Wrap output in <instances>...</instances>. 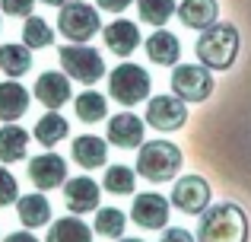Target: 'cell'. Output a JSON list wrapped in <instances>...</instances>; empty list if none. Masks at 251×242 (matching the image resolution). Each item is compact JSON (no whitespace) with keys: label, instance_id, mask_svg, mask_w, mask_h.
Listing matches in <instances>:
<instances>
[{"label":"cell","instance_id":"34","mask_svg":"<svg viewBox=\"0 0 251 242\" xmlns=\"http://www.w3.org/2000/svg\"><path fill=\"white\" fill-rule=\"evenodd\" d=\"M3 242H38L35 236H32V233H25V230H19V233H10V236H6Z\"/></svg>","mask_w":251,"mask_h":242},{"label":"cell","instance_id":"2","mask_svg":"<svg viewBox=\"0 0 251 242\" xmlns=\"http://www.w3.org/2000/svg\"><path fill=\"white\" fill-rule=\"evenodd\" d=\"M194 54L210 70H229L235 64V54H239V29L232 23H213L201 29Z\"/></svg>","mask_w":251,"mask_h":242},{"label":"cell","instance_id":"26","mask_svg":"<svg viewBox=\"0 0 251 242\" xmlns=\"http://www.w3.org/2000/svg\"><path fill=\"white\" fill-rule=\"evenodd\" d=\"M54 42V29L45 23L42 16H25V26H23V45L25 48H48Z\"/></svg>","mask_w":251,"mask_h":242},{"label":"cell","instance_id":"11","mask_svg":"<svg viewBox=\"0 0 251 242\" xmlns=\"http://www.w3.org/2000/svg\"><path fill=\"white\" fill-rule=\"evenodd\" d=\"M29 179L38 191H51V188H61L67 179V162L57 153H42L35 160H29Z\"/></svg>","mask_w":251,"mask_h":242},{"label":"cell","instance_id":"28","mask_svg":"<svg viewBox=\"0 0 251 242\" xmlns=\"http://www.w3.org/2000/svg\"><path fill=\"white\" fill-rule=\"evenodd\" d=\"M102 185H105V191H111V194H134L137 172L130 166H108Z\"/></svg>","mask_w":251,"mask_h":242},{"label":"cell","instance_id":"36","mask_svg":"<svg viewBox=\"0 0 251 242\" xmlns=\"http://www.w3.org/2000/svg\"><path fill=\"white\" fill-rule=\"evenodd\" d=\"M118 242H143V239H118Z\"/></svg>","mask_w":251,"mask_h":242},{"label":"cell","instance_id":"4","mask_svg":"<svg viewBox=\"0 0 251 242\" xmlns=\"http://www.w3.org/2000/svg\"><path fill=\"white\" fill-rule=\"evenodd\" d=\"M150 86H153V80H150V74L140 64H121V67H115L108 74V96L115 102H121L124 108L147 99Z\"/></svg>","mask_w":251,"mask_h":242},{"label":"cell","instance_id":"21","mask_svg":"<svg viewBox=\"0 0 251 242\" xmlns=\"http://www.w3.org/2000/svg\"><path fill=\"white\" fill-rule=\"evenodd\" d=\"M25 147H29V134H25L19 124L6 121L0 128V160L3 162H19L25 156Z\"/></svg>","mask_w":251,"mask_h":242},{"label":"cell","instance_id":"33","mask_svg":"<svg viewBox=\"0 0 251 242\" xmlns=\"http://www.w3.org/2000/svg\"><path fill=\"white\" fill-rule=\"evenodd\" d=\"M99 3V10H108V13H121L124 6H130L134 0H96Z\"/></svg>","mask_w":251,"mask_h":242},{"label":"cell","instance_id":"27","mask_svg":"<svg viewBox=\"0 0 251 242\" xmlns=\"http://www.w3.org/2000/svg\"><path fill=\"white\" fill-rule=\"evenodd\" d=\"M124 226H127L124 211H118V207H99V211H96V233H99V236L121 239Z\"/></svg>","mask_w":251,"mask_h":242},{"label":"cell","instance_id":"5","mask_svg":"<svg viewBox=\"0 0 251 242\" xmlns=\"http://www.w3.org/2000/svg\"><path fill=\"white\" fill-rule=\"evenodd\" d=\"M102 23H99V10L83 0H64L61 13H57V32L67 42H89L92 35H99Z\"/></svg>","mask_w":251,"mask_h":242},{"label":"cell","instance_id":"23","mask_svg":"<svg viewBox=\"0 0 251 242\" xmlns=\"http://www.w3.org/2000/svg\"><path fill=\"white\" fill-rule=\"evenodd\" d=\"M105 153H108V147L96 134H83L74 140V162H80L83 169H99L105 162Z\"/></svg>","mask_w":251,"mask_h":242},{"label":"cell","instance_id":"7","mask_svg":"<svg viewBox=\"0 0 251 242\" xmlns=\"http://www.w3.org/2000/svg\"><path fill=\"white\" fill-rule=\"evenodd\" d=\"M172 93L181 102H203L213 93V74L203 64H178L172 74Z\"/></svg>","mask_w":251,"mask_h":242},{"label":"cell","instance_id":"12","mask_svg":"<svg viewBox=\"0 0 251 242\" xmlns=\"http://www.w3.org/2000/svg\"><path fill=\"white\" fill-rule=\"evenodd\" d=\"M70 93H74L70 89V77L61 74V70H45L35 80V99L45 108H61L70 99Z\"/></svg>","mask_w":251,"mask_h":242},{"label":"cell","instance_id":"13","mask_svg":"<svg viewBox=\"0 0 251 242\" xmlns=\"http://www.w3.org/2000/svg\"><path fill=\"white\" fill-rule=\"evenodd\" d=\"M64 201L74 214H86V211H96L99 207V185L89 179V175H76V179H64Z\"/></svg>","mask_w":251,"mask_h":242},{"label":"cell","instance_id":"25","mask_svg":"<svg viewBox=\"0 0 251 242\" xmlns=\"http://www.w3.org/2000/svg\"><path fill=\"white\" fill-rule=\"evenodd\" d=\"M32 67V54L25 45H0V70L6 77H23Z\"/></svg>","mask_w":251,"mask_h":242},{"label":"cell","instance_id":"10","mask_svg":"<svg viewBox=\"0 0 251 242\" xmlns=\"http://www.w3.org/2000/svg\"><path fill=\"white\" fill-rule=\"evenodd\" d=\"M130 220L143 230H162L169 223V198H162L156 191L137 194L134 207H130Z\"/></svg>","mask_w":251,"mask_h":242},{"label":"cell","instance_id":"15","mask_svg":"<svg viewBox=\"0 0 251 242\" xmlns=\"http://www.w3.org/2000/svg\"><path fill=\"white\" fill-rule=\"evenodd\" d=\"M108 143L121 150H134L143 143V121L134 112H121L115 118H108Z\"/></svg>","mask_w":251,"mask_h":242},{"label":"cell","instance_id":"29","mask_svg":"<svg viewBox=\"0 0 251 242\" xmlns=\"http://www.w3.org/2000/svg\"><path fill=\"white\" fill-rule=\"evenodd\" d=\"M137 13L150 26H166L175 13V0H137Z\"/></svg>","mask_w":251,"mask_h":242},{"label":"cell","instance_id":"30","mask_svg":"<svg viewBox=\"0 0 251 242\" xmlns=\"http://www.w3.org/2000/svg\"><path fill=\"white\" fill-rule=\"evenodd\" d=\"M16 194H19V188H16L13 172H10V169H0V207L13 204V201H16Z\"/></svg>","mask_w":251,"mask_h":242},{"label":"cell","instance_id":"18","mask_svg":"<svg viewBox=\"0 0 251 242\" xmlns=\"http://www.w3.org/2000/svg\"><path fill=\"white\" fill-rule=\"evenodd\" d=\"M29 112V93L23 83H0V121H16Z\"/></svg>","mask_w":251,"mask_h":242},{"label":"cell","instance_id":"14","mask_svg":"<svg viewBox=\"0 0 251 242\" xmlns=\"http://www.w3.org/2000/svg\"><path fill=\"white\" fill-rule=\"evenodd\" d=\"M102 38H105V48H108L111 54L127 57L130 51L140 45V29H137V23H130V19H115V23H108L102 29Z\"/></svg>","mask_w":251,"mask_h":242},{"label":"cell","instance_id":"16","mask_svg":"<svg viewBox=\"0 0 251 242\" xmlns=\"http://www.w3.org/2000/svg\"><path fill=\"white\" fill-rule=\"evenodd\" d=\"M16 217H19V223H23L25 230H38V226H45V223L51 220V204H48V198H45L42 191L16 198Z\"/></svg>","mask_w":251,"mask_h":242},{"label":"cell","instance_id":"31","mask_svg":"<svg viewBox=\"0 0 251 242\" xmlns=\"http://www.w3.org/2000/svg\"><path fill=\"white\" fill-rule=\"evenodd\" d=\"M0 10L10 16H29L35 10V0H0Z\"/></svg>","mask_w":251,"mask_h":242},{"label":"cell","instance_id":"1","mask_svg":"<svg viewBox=\"0 0 251 242\" xmlns=\"http://www.w3.org/2000/svg\"><path fill=\"white\" fill-rule=\"evenodd\" d=\"M197 217V242H248V217L239 204H207Z\"/></svg>","mask_w":251,"mask_h":242},{"label":"cell","instance_id":"35","mask_svg":"<svg viewBox=\"0 0 251 242\" xmlns=\"http://www.w3.org/2000/svg\"><path fill=\"white\" fill-rule=\"evenodd\" d=\"M42 3H48V6H61L64 0H42Z\"/></svg>","mask_w":251,"mask_h":242},{"label":"cell","instance_id":"17","mask_svg":"<svg viewBox=\"0 0 251 242\" xmlns=\"http://www.w3.org/2000/svg\"><path fill=\"white\" fill-rule=\"evenodd\" d=\"M175 10H178V19H181L188 29H207V26H213L216 16H220L216 0H181Z\"/></svg>","mask_w":251,"mask_h":242},{"label":"cell","instance_id":"19","mask_svg":"<svg viewBox=\"0 0 251 242\" xmlns=\"http://www.w3.org/2000/svg\"><path fill=\"white\" fill-rule=\"evenodd\" d=\"M147 54H150L153 64L172 67V64H178V57H181V42H178L172 32L159 29V32H153V35L147 38Z\"/></svg>","mask_w":251,"mask_h":242},{"label":"cell","instance_id":"8","mask_svg":"<svg viewBox=\"0 0 251 242\" xmlns=\"http://www.w3.org/2000/svg\"><path fill=\"white\" fill-rule=\"evenodd\" d=\"M188 121V108L184 102L178 99L175 93L172 96H153L147 106V124L156 131H178L181 124Z\"/></svg>","mask_w":251,"mask_h":242},{"label":"cell","instance_id":"24","mask_svg":"<svg viewBox=\"0 0 251 242\" xmlns=\"http://www.w3.org/2000/svg\"><path fill=\"white\" fill-rule=\"evenodd\" d=\"M74 112H76V118L83 124H96V121H102L105 115H108V102H105L102 93L86 89V93H80L74 99Z\"/></svg>","mask_w":251,"mask_h":242},{"label":"cell","instance_id":"9","mask_svg":"<svg viewBox=\"0 0 251 242\" xmlns=\"http://www.w3.org/2000/svg\"><path fill=\"white\" fill-rule=\"evenodd\" d=\"M169 204H175L178 211H184V214H201L203 207L210 204L207 179H201V175H181V179L175 182V188H172Z\"/></svg>","mask_w":251,"mask_h":242},{"label":"cell","instance_id":"6","mask_svg":"<svg viewBox=\"0 0 251 242\" xmlns=\"http://www.w3.org/2000/svg\"><path fill=\"white\" fill-rule=\"evenodd\" d=\"M57 57H61L64 74H67L70 80H76V83H99L102 74H105V61L99 57V51L89 48L86 42L64 45V48L57 51Z\"/></svg>","mask_w":251,"mask_h":242},{"label":"cell","instance_id":"22","mask_svg":"<svg viewBox=\"0 0 251 242\" xmlns=\"http://www.w3.org/2000/svg\"><path fill=\"white\" fill-rule=\"evenodd\" d=\"M32 134H35V140L42 143V147H57V143L70 134V124H67L64 115H57L54 108H51L48 115H42V118H38V124H35V131H32Z\"/></svg>","mask_w":251,"mask_h":242},{"label":"cell","instance_id":"32","mask_svg":"<svg viewBox=\"0 0 251 242\" xmlns=\"http://www.w3.org/2000/svg\"><path fill=\"white\" fill-rule=\"evenodd\" d=\"M159 242H197L194 236H191L188 230H181V226H172V230L162 233V239Z\"/></svg>","mask_w":251,"mask_h":242},{"label":"cell","instance_id":"3","mask_svg":"<svg viewBox=\"0 0 251 242\" xmlns=\"http://www.w3.org/2000/svg\"><path fill=\"white\" fill-rule=\"evenodd\" d=\"M181 150L169 140H150L140 143V153H137V175H143L147 182H172L181 169Z\"/></svg>","mask_w":251,"mask_h":242},{"label":"cell","instance_id":"20","mask_svg":"<svg viewBox=\"0 0 251 242\" xmlns=\"http://www.w3.org/2000/svg\"><path fill=\"white\" fill-rule=\"evenodd\" d=\"M45 242H92V230L80 220V214H70L51 223Z\"/></svg>","mask_w":251,"mask_h":242}]
</instances>
